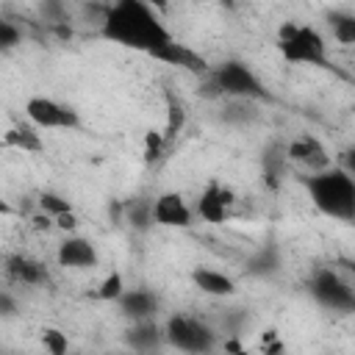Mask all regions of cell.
<instances>
[{
  "instance_id": "1",
  "label": "cell",
  "mask_w": 355,
  "mask_h": 355,
  "mask_svg": "<svg viewBox=\"0 0 355 355\" xmlns=\"http://www.w3.org/2000/svg\"><path fill=\"white\" fill-rule=\"evenodd\" d=\"M97 22H100V36L125 50H133L155 61H164L169 67H180V69L200 72V75H205L211 67L205 64V58H200L194 50L178 42L175 33L161 19V14L144 0L108 3L103 6Z\"/></svg>"
},
{
  "instance_id": "2",
  "label": "cell",
  "mask_w": 355,
  "mask_h": 355,
  "mask_svg": "<svg viewBox=\"0 0 355 355\" xmlns=\"http://www.w3.org/2000/svg\"><path fill=\"white\" fill-rule=\"evenodd\" d=\"M305 194L311 200V205L336 222L344 225H355V178L349 172H344L338 164H333L330 169L313 172V175H300Z\"/></svg>"
},
{
  "instance_id": "3",
  "label": "cell",
  "mask_w": 355,
  "mask_h": 355,
  "mask_svg": "<svg viewBox=\"0 0 355 355\" xmlns=\"http://www.w3.org/2000/svg\"><path fill=\"white\" fill-rule=\"evenodd\" d=\"M202 86L208 97H219L227 103H261L269 100V92L258 72L241 58H222L208 67L202 75Z\"/></svg>"
},
{
  "instance_id": "4",
  "label": "cell",
  "mask_w": 355,
  "mask_h": 355,
  "mask_svg": "<svg viewBox=\"0 0 355 355\" xmlns=\"http://www.w3.org/2000/svg\"><path fill=\"white\" fill-rule=\"evenodd\" d=\"M275 47L286 64L294 67H313V69H327L330 67V50L324 33L302 19H286L280 22L275 33Z\"/></svg>"
},
{
  "instance_id": "5",
  "label": "cell",
  "mask_w": 355,
  "mask_h": 355,
  "mask_svg": "<svg viewBox=\"0 0 355 355\" xmlns=\"http://www.w3.org/2000/svg\"><path fill=\"white\" fill-rule=\"evenodd\" d=\"M308 297L330 313H355V283L341 269L324 263L316 266L305 283Z\"/></svg>"
},
{
  "instance_id": "6",
  "label": "cell",
  "mask_w": 355,
  "mask_h": 355,
  "mask_svg": "<svg viewBox=\"0 0 355 355\" xmlns=\"http://www.w3.org/2000/svg\"><path fill=\"white\" fill-rule=\"evenodd\" d=\"M166 344L186 355H208L216 347V333L211 324L191 313H169L164 319Z\"/></svg>"
},
{
  "instance_id": "7",
  "label": "cell",
  "mask_w": 355,
  "mask_h": 355,
  "mask_svg": "<svg viewBox=\"0 0 355 355\" xmlns=\"http://www.w3.org/2000/svg\"><path fill=\"white\" fill-rule=\"evenodd\" d=\"M25 119L39 130H80L83 125L75 105L50 94H31L25 100Z\"/></svg>"
},
{
  "instance_id": "8",
  "label": "cell",
  "mask_w": 355,
  "mask_h": 355,
  "mask_svg": "<svg viewBox=\"0 0 355 355\" xmlns=\"http://www.w3.org/2000/svg\"><path fill=\"white\" fill-rule=\"evenodd\" d=\"M194 214L197 219L208 222V225H225L239 214V194L233 186H227L219 178L205 180V186L200 189L197 200H194Z\"/></svg>"
},
{
  "instance_id": "9",
  "label": "cell",
  "mask_w": 355,
  "mask_h": 355,
  "mask_svg": "<svg viewBox=\"0 0 355 355\" xmlns=\"http://www.w3.org/2000/svg\"><path fill=\"white\" fill-rule=\"evenodd\" d=\"M286 158L302 169V175H313V172H322V169H330L336 161L327 150V144L316 136V133H297L288 144H286Z\"/></svg>"
},
{
  "instance_id": "10",
  "label": "cell",
  "mask_w": 355,
  "mask_h": 355,
  "mask_svg": "<svg viewBox=\"0 0 355 355\" xmlns=\"http://www.w3.org/2000/svg\"><path fill=\"white\" fill-rule=\"evenodd\" d=\"M194 219H197L194 205L180 191L169 189L153 197V225L169 227V230H186L194 225Z\"/></svg>"
},
{
  "instance_id": "11",
  "label": "cell",
  "mask_w": 355,
  "mask_h": 355,
  "mask_svg": "<svg viewBox=\"0 0 355 355\" xmlns=\"http://www.w3.org/2000/svg\"><path fill=\"white\" fill-rule=\"evenodd\" d=\"M55 261H58V266H64V269H94V266L100 263V252H97V244H94L89 236L67 233V236L58 241Z\"/></svg>"
},
{
  "instance_id": "12",
  "label": "cell",
  "mask_w": 355,
  "mask_h": 355,
  "mask_svg": "<svg viewBox=\"0 0 355 355\" xmlns=\"http://www.w3.org/2000/svg\"><path fill=\"white\" fill-rule=\"evenodd\" d=\"M116 308H119V313H122L128 322H147V319H158V313H161V300H158L155 291L136 286V288H128V291L119 297Z\"/></svg>"
},
{
  "instance_id": "13",
  "label": "cell",
  "mask_w": 355,
  "mask_h": 355,
  "mask_svg": "<svg viewBox=\"0 0 355 355\" xmlns=\"http://www.w3.org/2000/svg\"><path fill=\"white\" fill-rule=\"evenodd\" d=\"M122 341L128 344L130 352H136V355H147V352L158 349L161 344H166L164 322H158V319L128 322V327H125V333H122Z\"/></svg>"
},
{
  "instance_id": "14",
  "label": "cell",
  "mask_w": 355,
  "mask_h": 355,
  "mask_svg": "<svg viewBox=\"0 0 355 355\" xmlns=\"http://www.w3.org/2000/svg\"><path fill=\"white\" fill-rule=\"evenodd\" d=\"M191 286L205 294V297H216V300H227V297H236L239 294V283L222 272V269H214V266H194L191 269Z\"/></svg>"
},
{
  "instance_id": "15",
  "label": "cell",
  "mask_w": 355,
  "mask_h": 355,
  "mask_svg": "<svg viewBox=\"0 0 355 355\" xmlns=\"http://www.w3.org/2000/svg\"><path fill=\"white\" fill-rule=\"evenodd\" d=\"M6 277L19 283V286H42L47 280V269L42 261L17 252V255L6 258Z\"/></svg>"
},
{
  "instance_id": "16",
  "label": "cell",
  "mask_w": 355,
  "mask_h": 355,
  "mask_svg": "<svg viewBox=\"0 0 355 355\" xmlns=\"http://www.w3.org/2000/svg\"><path fill=\"white\" fill-rule=\"evenodd\" d=\"M280 266H283V255H280V247L277 244H263V247H258L252 255H250V261H247V275H252V277H272V275H277L280 272Z\"/></svg>"
},
{
  "instance_id": "17",
  "label": "cell",
  "mask_w": 355,
  "mask_h": 355,
  "mask_svg": "<svg viewBox=\"0 0 355 355\" xmlns=\"http://www.w3.org/2000/svg\"><path fill=\"white\" fill-rule=\"evenodd\" d=\"M3 144L6 147H14L19 153H42L44 150V141H42V133L39 128H33L31 122H22V125H11L3 136Z\"/></svg>"
},
{
  "instance_id": "18",
  "label": "cell",
  "mask_w": 355,
  "mask_h": 355,
  "mask_svg": "<svg viewBox=\"0 0 355 355\" xmlns=\"http://www.w3.org/2000/svg\"><path fill=\"white\" fill-rule=\"evenodd\" d=\"M327 28H330V36L338 44L355 47V14L352 11H330L327 14Z\"/></svg>"
},
{
  "instance_id": "19",
  "label": "cell",
  "mask_w": 355,
  "mask_h": 355,
  "mask_svg": "<svg viewBox=\"0 0 355 355\" xmlns=\"http://www.w3.org/2000/svg\"><path fill=\"white\" fill-rule=\"evenodd\" d=\"M39 211H42L44 216H50L55 225H58L61 219H67V216L75 214V211H72V202H69L64 194H58V191H42V194H39Z\"/></svg>"
},
{
  "instance_id": "20",
  "label": "cell",
  "mask_w": 355,
  "mask_h": 355,
  "mask_svg": "<svg viewBox=\"0 0 355 355\" xmlns=\"http://www.w3.org/2000/svg\"><path fill=\"white\" fill-rule=\"evenodd\" d=\"M42 347L47 349V355H69V338L64 330L58 327H42Z\"/></svg>"
},
{
  "instance_id": "21",
  "label": "cell",
  "mask_w": 355,
  "mask_h": 355,
  "mask_svg": "<svg viewBox=\"0 0 355 355\" xmlns=\"http://www.w3.org/2000/svg\"><path fill=\"white\" fill-rule=\"evenodd\" d=\"M125 291H128V286H125L122 275H119V272H111V275L100 283L97 297H100V300H105V302H119V297H122Z\"/></svg>"
},
{
  "instance_id": "22",
  "label": "cell",
  "mask_w": 355,
  "mask_h": 355,
  "mask_svg": "<svg viewBox=\"0 0 355 355\" xmlns=\"http://www.w3.org/2000/svg\"><path fill=\"white\" fill-rule=\"evenodd\" d=\"M22 42V31L11 19H0V50L8 53Z\"/></svg>"
},
{
  "instance_id": "23",
  "label": "cell",
  "mask_w": 355,
  "mask_h": 355,
  "mask_svg": "<svg viewBox=\"0 0 355 355\" xmlns=\"http://www.w3.org/2000/svg\"><path fill=\"white\" fill-rule=\"evenodd\" d=\"M164 144H166V139L158 130H147V136H144V161L153 164L155 158H161Z\"/></svg>"
},
{
  "instance_id": "24",
  "label": "cell",
  "mask_w": 355,
  "mask_h": 355,
  "mask_svg": "<svg viewBox=\"0 0 355 355\" xmlns=\"http://www.w3.org/2000/svg\"><path fill=\"white\" fill-rule=\"evenodd\" d=\"M336 164H338L344 172H349V175L355 178V141L347 144V147L338 153V161H336Z\"/></svg>"
},
{
  "instance_id": "25",
  "label": "cell",
  "mask_w": 355,
  "mask_h": 355,
  "mask_svg": "<svg viewBox=\"0 0 355 355\" xmlns=\"http://www.w3.org/2000/svg\"><path fill=\"white\" fill-rule=\"evenodd\" d=\"M0 311H3V316H14V302H11L8 291L0 294Z\"/></svg>"
},
{
  "instance_id": "26",
  "label": "cell",
  "mask_w": 355,
  "mask_h": 355,
  "mask_svg": "<svg viewBox=\"0 0 355 355\" xmlns=\"http://www.w3.org/2000/svg\"><path fill=\"white\" fill-rule=\"evenodd\" d=\"M227 352H230V355H247V349H244L236 338H230V341H227Z\"/></svg>"
},
{
  "instance_id": "27",
  "label": "cell",
  "mask_w": 355,
  "mask_h": 355,
  "mask_svg": "<svg viewBox=\"0 0 355 355\" xmlns=\"http://www.w3.org/2000/svg\"><path fill=\"white\" fill-rule=\"evenodd\" d=\"M344 266H347V275H349L352 283H355V261H344Z\"/></svg>"
},
{
  "instance_id": "28",
  "label": "cell",
  "mask_w": 355,
  "mask_h": 355,
  "mask_svg": "<svg viewBox=\"0 0 355 355\" xmlns=\"http://www.w3.org/2000/svg\"><path fill=\"white\" fill-rule=\"evenodd\" d=\"M133 355H136V352H133Z\"/></svg>"
}]
</instances>
